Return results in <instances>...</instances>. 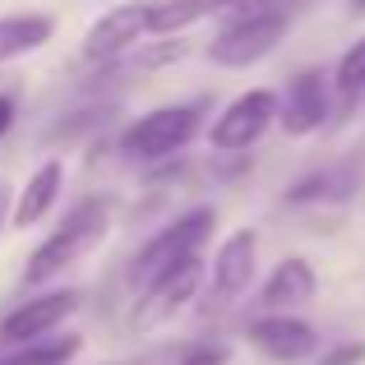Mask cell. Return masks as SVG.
I'll return each mask as SVG.
<instances>
[{"mask_svg":"<svg viewBox=\"0 0 365 365\" xmlns=\"http://www.w3.org/2000/svg\"><path fill=\"white\" fill-rule=\"evenodd\" d=\"M255 259H259V236L250 232H232L222 245H217V259H213V301L217 305H232L241 301L255 282Z\"/></svg>","mask_w":365,"mask_h":365,"instance_id":"ba28073f","label":"cell"},{"mask_svg":"<svg viewBox=\"0 0 365 365\" xmlns=\"http://www.w3.org/2000/svg\"><path fill=\"white\" fill-rule=\"evenodd\" d=\"M14 125V98H0V134H9Z\"/></svg>","mask_w":365,"mask_h":365,"instance_id":"44dd1931","label":"cell"},{"mask_svg":"<svg viewBox=\"0 0 365 365\" xmlns=\"http://www.w3.org/2000/svg\"><path fill=\"white\" fill-rule=\"evenodd\" d=\"M217 9H222V0H162L148 14V33H185L190 24L217 14Z\"/></svg>","mask_w":365,"mask_h":365,"instance_id":"e0dca14e","label":"cell"},{"mask_svg":"<svg viewBox=\"0 0 365 365\" xmlns=\"http://www.w3.org/2000/svg\"><path fill=\"white\" fill-rule=\"evenodd\" d=\"M61 185H65V167L61 162H42V167L33 171V180L24 185V195H19V204H14V213H9V227H33V222H42L46 213H51V204H56V195H61Z\"/></svg>","mask_w":365,"mask_h":365,"instance_id":"4fadbf2b","label":"cell"},{"mask_svg":"<svg viewBox=\"0 0 365 365\" xmlns=\"http://www.w3.org/2000/svg\"><path fill=\"white\" fill-rule=\"evenodd\" d=\"M277 120H282L287 134H314L324 120H329V88H324V74L305 70L287 83V102L277 107Z\"/></svg>","mask_w":365,"mask_h":365,"instance_id":"30bf717a","label":"cell"},{"mask_svg":"<svg viewBox=\"0 0 365 365\" xmlns=\"http://www.w3.org/2000/svg\"><path fill=\"white\" fill-rule=\"evenodd\" d=\"M199 277H204L199 255L185 259V264H176L171 273H162L153 287H143V314H148V319H167V314H176L180 305L199 292Z\"/></svg>","mask_w":365,"mask_h":365,"instance_id":"7c38bea8","label":"cell"},{"mask_svg":"<svg viewBox=\"0 0 365 365\" xmlns=\"http://www.w3.org/2000/svg\"><path fill=\"white\" fill-rule=\"evenodd\" d=\"M314 292H319L314 268L305 264V259H282V264L268 273L259 301H264V310H273V314H292V310H301L305 301H314Z\"/></svg>","mask_w":365,"mask_h":365,"instance_id":"8fae6325","label":"cell"},{"mask_svg":"<svg viewBox=\"0 0 365 365\" xmlns=\"http://www.w3.org/2000/svg\"><path fill=\"white\" fill-rule=\"evenodd\" d=\"M213 227H217V213L213 208H195V213H185V217H176L171 227H162L158 236H153L148 245L134 255V264H130V277H134V287H153L162 273H171L176 264H185V259H195L199 255V245L213 236Z\"/></svg>","mask_w":365,"mask_h":365,"instance_id":"7a4b0ae2","label":"cell"},{"mask_svg":"<svg viewBox=\"0 0 365 365\" xmlns=\"http://www.w3.org/2000/svg\"><path fill=\"white\" fill-rule=\"evenodd\" d=\"M51 42V19L46 14H9L0 19V61H14V56H28L37 46Z\"/></svg>","mask_w":365,"mask_h":365,"instance_id":"5bb4252c","label":"cell"},{"mask_svg":"<svg viewBox=\"0 0 365 365\" xmlns=\"http://www.w3.org/2000/svg\"><path fill=\"white\" fill-rule=\"evenodd\" d=\"M273 120H277V98H273L268 88H250V93H241V98H236L232 107H227L222 116L213 120L208 143H213L217 153H241V148H250V143H255Z\"/></svg>","mask_w":365,"mask_h":365,"instance_id":"5b68a950","label":"cell"},{"mask_svg":"<svg viewBox=\"0 0 365 365\" xmlns=\"http://www.w3.org/2000/svg\"><path fill=\"white\" fill-rule=\"evenodd\" d=\"M314 365H365V342H338V347H329Z\"/></svg>","mask_w":365,"mask_h":365,"instance_id":"d6986e66","label":"cell"},{"mask_svg":"<svg viewBox=\"0 0 365 365\" xmlns=\"http://www.w3.org/2000/svg\"><path fill=\"white\" fill-rule=\"evenodd\" d=\"M0 222H5V190H0Z\"/></svg>","mask_w":365,"mask_h":365,"instance_id":"7402d4cb","label":"cell"},{"mask_svg":"<svg viewBox=\"0 0 365 365\" xmlns=\"http://www.w3.org/2000/svg\"><path fill=\"white\" fill-rule=\"evenodd\" d=\"M282 0H222V9L217 14H227V24H236V19H250V14H264V9H277Z\"/></svg>","mask_w":365,"mask_h":365,"instance_id":"ffe728a7","label":"cell"},{"mask_svg":"<svg viewBox=\"0 0 365 365\" xmlns=\"http://www.w3.org/2000/svg\"><path fill=\"white\" fill-rule=\"evenodd\" d=\"M338 93L347 102H356L361 93H365V37H361V42H351L347 56L338 61Z\"/></svg>","mask_w":365,"mask_h":365,"instance_id":"ac0fdd59","label":"cell"},{"mask_svg":"<svg viewBox=\"0 0 365 365\" xmlns=\"http://www.w3.org/2000/svg\"><path fill=\"white\" fill-rule=\"evenodd\" d=\"M79 310V292H46L37 296V301L19 305V310L5 314V324H0V342H9V347H24V342H37L46 338V333H56L70 314Z\"/></svg>","mask_w":365,"mask_h":365,"instance_id":"8992f818","label":"cell"},{"mask_svg":"<svg viewBox=\"0 0 365 365\" xmlns=\"http://www.w3.org/2000/svg\"><path fill=\"white\" fill-rule=\"evenodd\" d=\"M148 14H153V5H143V0L139 5L107 9V14L88 28V37H83V56H88V61H116L120 51H130V46L148 33Z\"/></svg>","mask_w":365,"mask_h":365,"instance_id":"52a82bcc","label":"cell"},{"mask_svg":"<svg viewBox=\"0 0 365 365\" xmlns=\"http://www.w3.org/2000/svg\"><path fill=\"white\" fill-rule=\"evenodd\" d=\"M287 28H292V19H287L282 5L264 9V14H250V19H236V24H227L222 33L208 42V61L222 65V70H245V65L264 61V56L282 42Z\"/></svg>","mask_w":365,"mask_h":365,"instance_id":"3957f363","label":"cell"},{"mask_svg":"<svg viewBox=\"0 0 365 365\" xmlns=\"http://www.w3.org/2000/svg\"><path fill=\"white\" fill-rule=\"evenodd\" d=\"M245 338L273 361H301V356H314V347H319V333L296 314H264L245 329Z\"/></svg>","mask_w":365,"mask_h":365,"instance_id":"9c48e42d","label":"cell"},{"mask_svg":"<svg viewBox=\"0 0 365 365\" xmlns=\"http://www.w3.org/2000/svg\"><path fill=\"white\" fill-rule=\"evenodd\" d=\"M356 5H365V0H356Z\"/></svg>","mask_w":365,"mask_h":365,"instance_id":"603a6c76","label":"cell"},{"mask_svg":"<svg viewBox=\"0 0 365 365\" xmlns=\"http://www.w3.org/2000/svg\"><path fill=\"white\" fill-rule=\"evenodd\" d=\"M199 134V107H158L120 134V148L139 162H158L180 153Z\"/></svg>","mask_w":365,"mask_h":365,"instance_id":"277c9868","label":"cell"},{"mask_svg":"<svg viewBox=\"0 0 365 365\" xmlns=\"http://www.w3.org/2000/svg\"><path fill=\"white\" fill-rule=\"evenodd\" d=\"M107 227H111V208L102 204V199H83V204L70 208V217L33 250V259H28V268H24V282H51V277H61L65 268L79 264L93 245H102Z\"/></svg>","mask_w":365,"mask_h":365,"instance_id":"6da1fadb","label":"cell"},{"mask_svg":"<svg viewBox=\"0 0 365 365\" xmlns=\"http://www.w3.org/2000/svg\"><path fill=\"white\" fill-rule=\"evenodd\" d=\"M83 338L79 333H65V338H37V342H24L14 347L9 356H0V365H70L79 356Z\"/></svg>","mask_w":365,"mask_h":365,"instance_id":"2e32d148","label":"cell"},{"mask_svg":"<svg viewBox=\"0 0 365 365\" xmlns=\"http://www.w3.org/2000/svg\"><path fill=\"white\" fill-rule=\"evenodd\" d=\"M232 361V347L213 338H190V342H171V347L143 356L139 365H227Z\"/></svg>","mask_w":365,"mask_h":365,"instance_id":"9a60e30c","label":"cell"}]
</instances>
